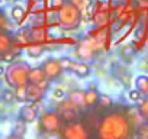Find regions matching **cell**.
I'll return each instance as SVG.
<instances>
[{
  "label": "cell",
  "mask_w": 148,
  "mask_h": 139,
  "mask_svg": "<svg viewBox=\"0 0 148 139\" xmlns=\"http://www.w3.org/2000/svg\"><path fill=\"white\" fill-rule=\"evenodd\" d=\"M132 122L123 112H108L99 122L96 139H131Z\"/></svg>",
  "instance_id": "1"
},
{
  "label": "cell",
  "mask_w": 148,
  "mask_h": 139,
  "mask_svg": "<svg viewBox=\"0 0 148 139\" xmlns=\"http://www.w3.org/2000/svg\"><path fill=\"white\" fill-rule=\"evenodd\" d=\"M29 73H31V67L29 64L23 61H16L12 62L5 71V78L8 86L16 89L21 86H28L29 83Z\"/></svg>",
  "instance_id": "2"
},
{
  "label": "cell",
  "mask_w": 148,
  "mask_h": 139,
  "mask_svg": "<svg viewBox=\"0 0 148 139\" xmlns=\"http://www.w3.org/2000/svg\"><path fill=\"white\" fill-rule=\"evenodd\" d=\"M57 20L64 31H74L79 28L82 22V10L71 5L70 2H67L58 9Z\"/></svg>",
  "instance_id": "3"
},
{
  "label": "cell",
  "mask_w": 148,
  "mask_h": 139,
  "mask_svg": "<svg viewBox=\"0 0 148 139\" xmlns=\"http://www.w3.org/2000/svg\"><path fill=\"white\" fill-rule=\"evenodd\" d=\"M62 127V119L58 112L47 110L38 117V129L44 135H55L60 133Z\"/></svg>",
  "instance_id": "4"
},
{
  "label": "cell",
  "mask_w": 148,
  "mask_h": 139,
  "mask_svg": "<svg viewBox=\"0 0 148 139\" xmlns=\"http://www.w3.org/2000/svg\"><path fill=\"white\" fill-rule=\"evenodd\" d=\"M60 135L61 139H90V133L87 127L79 120L67 122L65 125H62Z\"/></svg>",
  "instance_id": "5"
},
{
  "label": "cell",
  "mask_w": 148,
  "mask_h": 139,
  "mask_svg": "<svg viewBox=\"0 0 148 139\" xmlns=\"http://www.w3.org/2000/svg\"><path fill=\"white\" fill-rule=\"evenodd\" d=\"M99 49H100V44L95 38H86L77 45L76 52L82 61H87V59H92Z\"/></svg>",
  "instance_id": "6"
},
{
  "label": "cell",
  "mask_w": 148,
  "mask_h": 139,
  "mask_svg": "<svg viewBox=\"0 0 148 139\" xmlns=\"http://www.w3.org/2000/svg\"><path fill=\"white\" fill-rule=\"evenodd\" d=\"M60 62L64 70L74 73L79 77H87L90 74V67L84 61H73L70 58H60Z\"/></svg>",
  "instance_id": "7"
},
{
  "label": "cell",
  "mask_w": 148,
  "mask_h": 139,
  "mask_svg": "<svg viewBox=\"0 0 148 139\" xmlns=\"http://www.w3.org/2000/svg\"><path fill=\"white\" fill-rule=\"evenodd\" d=\"M41 68L44 70V73H45L48 80L58 78L62 74V71H64V68H62V65L60 62V58H48L47 61H44Z\"/></svg>",
  "instance_id": "8"
},
{
  "label": "cell",
  "mask_w": 148,
  "mask_h": 139,
  "mask_svg": "<svg viewBox=\"0 0 148 139\" xmlns=\"http://www.w3.org/2000/svg\"><path fill=\"white\" fill-rule=\"evenodd\" d=\"M57 112L60 113L61 119H64L67 122H74V120L77 119V114L80 113V107L76 106L74 103H71L70 100H67V102L60 103Z\"/></svg>",
  "instance_id": "9"
},
{
  "label": "cell",
  "mask_w": 148,
  "mask_h": 139,
  "mask_svg": "<svg viewBox=\"0 0 148 139\" xmlns=\"http://www.w3.org/2000/svg\"><path fill=\"white\" fill-rule=\"evenodd\" d=\"M29 83L32 84H36L38 87L44 89L47 91V89L49 87V80L47 78L44 70L41 67H36V68H31V73H29Z\"/></svg>",
  "instance_id": "10"
},
{
  "label": "cell",
  "mask_w": 148,
  "mask_h": 139,
  "mask_svg": "<svg viewBox=\"0 0 148 139\" xmlns=\"http://www.w3.org/2000/svg\"><path fill=\"white\" fill-rule=\"evenodd\" d=\"M38 104L36 103H31V104H25L21 107L19 110V119L25 123H32L38 119Z\"/></svg>",
  "instance_id": "11"
},
{
  "label": "cell",
  "mask_w": 148,
  "mask_h": 139,
  "mask_svg": "<svg viewBox=\"0 0 148 139\" xmlns=\"http://www.w3.org/2000/svg\"><path fill=\"white\" fill-rule=\"evenodd\" d=\"M26 96H28V100L31 103H38L44 99L45 96V90L38 87L36 84H32V83H28L26 86Z\"/></svg>",
  "instance_id": "12"
},
{
  "label": "cell",
  "mask_w": 148,
  "mask_h": 139,
  "mask_svg": "<svg viewBox=\"0 0 148 139\" xmlns=\"http://www.w3.org/2000/svg\"><path fill=\"white\" fill-rule=\"evenodd\" d=\"M10 49H13L12 36L8 32H5V31H0V57H3L5 54H8Z\"/></svg>",
  "instance_id": "13"
},
{
  "label": "cell",
  "mask_w": 148,
  "mask_h": 139,
  "mask_svg": "<svg viewBox=\"0 0 148 139\" xmlns=\"http://www.w3.org/2000/svg\"><path fill=\"white\" fill-rule=\"evenodd\" d=\"M99 102V93L93 89L84 91V107H93Z\"/></svg>",
  "instance_id": "14"
},
{
  "label": "cell",
  "mask_w": 148,
  "mask_h": 139,
  "mask_svg": "<svg viewBox=\"0 0 148 139\" xmlns=\"http://www.w3.org/2000/svg\"><path fill=\"white\" fill-rule=\"evenodd\" d=\"M68 100L71 103H74L76 106H79V107L84 106V91L83 90H73V91H70Z\"/></svg>",
  "instance_id": "15"
},
{
  "label": "cell",
  "mask_w": 148,
  "mask_h": 139,
  "mask_svg": "<svg viewBox=\"0 0 148 139\" xmlns=\"http://www.w3.org/2000/svg\"><path fill=\"white\" fill-rule=\"evenodd\" d=\"M135 87H136V90H138L142 96H147V97H148V77H147V76H139V77H136V80H135Z\"/></svg>",
  "instance_id": "16"
},
{
  "label": "cell",
  "mask_w": 148,
  "mask_h": 139,
  "mask_svg": "<svg viewBox=\"0 0 148 139\" xmlns=\"http://www.w3.org/2000/svg\"><path fill=\"white\" fill-rule=\"evenodd\" d=\"M44 45L42 44H32L26 48V52L31 58H39L42 54H44Z\"/></svg>",
  "instance_id": "17"
},
{
  "label": "cell",
  "mask_w": 148,
  "mask_h": 139,
  "mask_svg": "<svg viewBox=\"0 0 148 139\" xmlns=\"http://www.w3.org/2000/svg\"><path fill=\"white\" fill-rule=\"evenodd\" d=\"M138 114L141 116V119L144 122H148V97H145L144 100L139 102V104H138Z\"/></svg>",
  "instance_id": "18"
},
{
  "label": "cell",
  "mask_w": 148,
  "mask_h": 139,
  "mask_svg": "<svg viewBox=\"0 0 148 139\" xmlns=\"http://www.w3.org/2000/svg\"><path fill=\"white\" fill-rule=\"evenodd\" d=\"M99 106L103 107V109H110L112 104H113V100L109 94H99Z\"/></svg>",
  "instance_id": "19"
},
{
  "label": "cell",
  "mask_w": 148,
  "mask_h": 139,
  "mask_svg": "<svg viewBox=\"0 0 148 139\" xmlns=\"http://www.w3.org/2000/svg\"><path fill=\"white\" fill-rule=\"evenodd\" d=\"M13 91H15V99H16L18 102H26V100H28V96H26V86L16 87Z\"/></svg>",
  "instance_id": "20"
},
{
  "label": "cell",
  "mask_w": 148,
  "mask_h": 139,
  "mask_svg": "<svg viewBox=\"0 0 148 139\" xmlns=\"http://www.w3.org/2000/svg\"><path fill=\"white\" fill-rule=\"evenodd\" d=\"M25 126H26V123H25V122H22V120L19 119V120L13 125V132H12V133L19 135V136H23V135H25V132H26V127H25Z\"/></svg>",
  "instance_id": "21"
},
{
  "label": "cell",
  "mask_w": 148,
  "mask_h": 139,
  "mask_svg": "<svg viewBox=\"0 0 148 139\" xmlns=\"http://www.w3.org/2000/svg\"><path fill=\"white\" fill-rule=\"evenodd\" d=\"M12 18H13L16 22H21V20L25 18V10H23V7L15 6V7L12 9Z\"/></svg>",
  "instance_id": "22"
},
{
  "label": "cell",
  "mask_w": 148,
  "mask_h": 139,
  "mask_svg": "<svg viewBox=\"0 0 148 139\" xmlns=\"http://www.w3.org/2000/svg\"><path fill=\"white\" fill-rule=\"evenodd\" d=\"M136 135L138 138H148V122H144L136 127Z\"/></svg>",
  "instance_id": "23"
},
{
  "label": "cell",
  "mask_w": 148,
  "mask_h": 139,
  "mask_svg": "<svg viewBox=\"0 0 148 139\" xmlns=\"http://www.w3.org/2000/svg\"><path fill=\"white\" fill-rule=\"evenodd\" d=\"M141 93L135 89V90H131L129 93H128V99L131 100V102H134V103H136V102H141Z\"/></svg>",
  "instance_id": "24"
},
{
  "label": "cell",
  "mask_w": 148,
  "mask_h": 139,
  "mask_svg": "<svg viewBox=\"0 0 148 139\" xmlns=\"http://www.w3.org/2000/svg\"><path fill=\"white\" fill-rule=\"evenodd\" d=\"M52 97L57 99V100H62V99L65 97V91H64L61 87H55V89L52 90Z\"/></svg>",
  "instance_id": "25"
},
{
  "label": "cell",
  "mask_w": 148,
  "mask_h": 139,
  "mask_svg": "<svg viewBox=\"0 0 148 139\" xmlns=\"http://www.w3.org/2000/svg\"><path fill=\"white\" fill-rule=\"evenodd\" d=\"M2 99H3V102H6V103H12V102H15V100H16V99H15V91L6 90V91L3 93Z\"/></svg>",
  "instance_id": "26"
},
{
  "label": "cell",
  "mask_w": 148,
  "mask_h": 139,
  "mask_svg": "<svg viewBox=\"0 0 148 139\" xmlns=\"http://www.w3.org/2000/svg\"><path fill=\"white\" fill-rule=\"evenodd\" d=\"M70 3H71V5H74L77 9L83 10V7L87 5V0H70Z\"/></svg>",
  "instance_id": "27"
},
{
  "label": "cell",
  "mask_w": 148,
  "mask_h": 139,
  "mask_svg": "<svg viewBox=\"0 0 148 139\" xmlns=\"http://www.w3.org/2000/svg\"><path fill=\"white\" fill-rule=\"evenodd\" d=\"M64 3H65L64 0H52V2H51V6H52L54 9H57V10H58V9H60V7H61Z\"/></svg>",
  "instance_id": "28"
},
{
  "label": "cell",
  "mask_w": 148,
  "mask_h": 139,
  "mask_svg": "<svg viewBox=\"0 0 148 139\" xmlns=\"http://www.w3.org/2000/svg\"><path fill=\"white\" fill-rule=\"evenodd\" d=\"M5 23H6V19H5V15L0 12V31L3 29V26H5Z\"/></svg>",
  "instance_id": "29"
},
{
  "label": "cell",
  "mask_w": 148,
  "mask_h": 139,
  "mask_svg": "<svg viewBox=\"0 0 148 139\" xmlns=\"http://www.w3.org/2000/svg\"><path fill=\"white\" fill-rule=\"evenodd\" d=\"M6 139H23V136H19V135H15V133H12L10 136H8Z\"/></svg>",
  "instance_id": "30"
},
{
  "label": "cell",
  "mask_w": 148,
  "mask_h": 139,
  "mask_svg": "<svg viewBox=\"0 0 148 139\" xmlns=\"http://www.w3.org/2000/svg\"><path fill=\"white\" fill-rule=\"evenodd\" d=\"M5 71H6V68H5L3 65H0V76H3V74H5Z\"/></svg>",
  "instance_id": "31"
},
{
  "label": "cell",
  "mask_w": 148,
  "mask_h": 139,
  "mask_svg": "<svg viewBox=\"0 0 148 139\" xmlns=\"http://www.w3.org/2000/svg\"><path fill=\"white\" fill-rule=\"evenodd\" d=\"M138 139H148V138H138Z\"/></svg>",
  "instance_id": "32"
}]
</instances>
